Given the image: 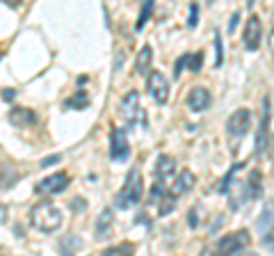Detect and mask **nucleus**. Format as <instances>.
<instances>
[{"mask_svg": "<svg viewBox=\"0 0 274 256\" xmlns=\"http://www.w3.org/2000/svg\"><path fill=\"white\" fill-rule=\"evenodd\" d=\"M261 172L258 169H251L249 176L242 181H231V185L227 188L228 199H231V208H240L242 204L256 202L261 197Z\"/></svg>", "mask_w": 274, "mask_h": 256, "instance_id": "f257e3e1", "label": "nucleus"}, {"mask_svg": "<svg viewBox=\"0 0 274 256\" xmlns=\"http://www.w3.org/2000/svg\"><path fill=\"white\" fill-rule=\"evenodd\" d=\"M30 224L42 233H53L62 226V210L53 202H37L30 210Z\"/></svg>", "mask_w": 274, "mask_h": 256, "instance_id": "f03ea898", "label": "nucleus"}, {"mask_svg": "<svg viewBox=\"0 0 274 256\" xmlns=\"http://www.w3.org/2000/svg\"><path fill=\"white\" fill-rule=\"evenodd\" d=\"M142 192H144V183H142V172L133 167L131 172L126 174V181H124V188L119 190V195L114 197V206L119 210H126L135 206L139 199H142Z\"/></svg>", "mask_w": 274, "mask_h": 256, "instance_id": "7ed1b4c3", "label": "nucleus"}, {"mask_svg": "<svg viewBox=\"0 0 274 256\" xmlns=\"http://www.w3.org/2000/svg\"><path fill=\"white\" fill-rule=\"evenodd\" d=\"M117 114H119V119L124 121L126 126H135L137 119L142 117V105H139V92H135V90L128 92V94L121 99Z\"/></svg>", "mask_w": 274, "mask_h": 256, "instance_id": "20e7f679", "label": "nucleus"}, {"mask_svg": "<svg viewBox=\"0 0 274 256\" xmlns=\"http://www.w3.org/2000/svg\"><path fill=\"white\" fill-rule=\"evenodd\" d=\"M146 90H149V96L158 103V105H165V103H167L169 83L160 71H153V69L149 71V76H146Z\"/></svg>", "mask_w": 274, "mask_h": 256, "instance_id": "39448f33", "label": "nucleus"}, {"mask_svg": "<svg viewBox=\"0 0 274 256\" xmlns=\"http://www.w3.org/2000/svg\"><path fill=\"white\" fill-rule=\"evenodd\" d=\"M251 243V236L247 229H242V231H235V233H228V236H224V238L217 243V252L220 254H238V252L247 250Z\"/></svg>", "mask_w": 274, "mask_h": 256, "instance_id": "423d86ee", "label": "nucleus"}, {"mask_svg": "<svg viewBox=\"0 0 274 256\" xmlns=\"http://www.w3.org/2000/svg\"><path fill=\"white\" fill-rule=\"evenodd\" d=\"M110 158L114 162H126L131 158V144H128L126 131L121 128H112L110 133Z\"/></svg>", "mask_w": 274, "mask_h": 256, "instance_id": "0eeeda50", "label": "nucleus"}, {"mask_svg": "<svg viewBox=\"0 0 274 256\" xmlns=\"http://www.w3.org/2000/svg\"><path fill=\"white\" fill-rule=\"evenodd\" d=\"M251 128V112L247 107H238L227 121V133L231 137H244Z\"/></svg>", "mask_w": 274, "mask_h": 256, "instance_id": "6e6552de", "label": "nucleus"}, {"mask_svg": "<svg viewBox=\"0 0 274 256\" xmlns=\"http://www.w3.org/2000/svg\"><path fill=\"white\" fill-rule=\"evenodd\" d=\"M261 39H263V23H261V18H258L256 14H251V16L247 18L244 35H242L244 48H247L249 53H254V51H258V46H261Z\"/></svg>", "mask_w": 274, "mask_h": 256, "instance_id": "1a4fd4ad", "label": "nucleus"}, {"mask_svg": "<svg viewBox=\"0 0 274 256\" xmlns=\"http://www.w3.org/2000/svg\"><path fill=\"white\" fill-rule=\"evenodd\" d=\"M66 188H69V174H64V172L50 174V176H46V179H42L37 183V190L46 192V195H60Z\"/></svg>", "mask_w": 274, "mask_h": 256, "instance_id": "9d476101", "label": "nucleus"}, {"mask_svg": "<svg viewBox=\"0 0 274 256\" xmlns=\"http://www.w3.org/2000/svg\"><path fill=\"white\" fill-rule=\"evenodd\" d=\"M153 174H155V181H158V183L169 185V183H172V179H174V174H176V160H174L172 155L162 154L160 158L155 160Z\"/></svg>", "mask_w": 274, "mask_h": 256, "instance_id": "9b49d317", "label": "nucleus"}, {"mask_svg": "<svg viewBox=\"0 0 274 256\" xmlns=\"http://www.w3.org/2000/svg\"><path fill=\"white\" fill-rule=\"evenodd\" d=\"M210 92L206 87H192L190 94H187V105H190L192 112H203L210 107Z\"/></svg>", "mask_w": 274, "mask_h": 256, "instance_id": "f8f14e48", "label": "nucleus"}, {"mask_svg": "<svg viewBox=\"0 0 274 256\" xmlns=\"http://www.w3.org/2000/svg\"><path fill=\"white\" fill-rule=\"evenodd\" d=\"M268 128H270V99H263V119H261V128L256 135V154H263V149L268 147Z\"/></svg>", "mask_w": 274, "mask_h": 256, "instance_id": "ddd939ff", "label": "nucleus"}, {"mask_svg": "<svg viewBox=\"0 0 274 256\" xmlns=\"http://www.w3.org/2000/svg\"><path fill=\"white\" fill-rule=\"evenodd\" d=\"M9 124L16 126V128H23V126H32L37 121V114L32 112L30 107H12V112H9Z\"/></svg>", "mask_w": 274, "mask_h": 256, "instance_id": "4468645a", "label": "nucleus"}, {"mask_svg": "<svg viewBox=\"0 0 274 256\" xmlns=\"http://www.w3.org/2000/svg\"><path fill=\"white\" fill-rule=\"evenodd\" d=\"M18 179H21V174H18L16 167L9 165V162H2V160H0V192H2V190H9L12 185H16Z\"/></svg>", "mask_w": 274, "mask_h": 256, "instance_id": "2eb2a0df", "label": "nucleus"}, {"mask_svg": "<svg viewBox=\"0 0 274 256\" xmlns=\"http://www.w3.org/2000/svg\"><path fill=\"white\" fill-rule=\"evenodd\" d=\"M151 62H153V51H151V46L146 44V46L139 48V53H137V57H135V73L137 76H149Z\"/></svg>", "mask_w": 274, "mask_h": 256, "instance_id": "dca6fc26", "label": "nucleus"}, {"mask_svg": "<svg viewBox=\"0 0 274 256\" xmlns=\"http://www.w3.org/2000/svg\"><path fill=\"white\" fill-rule=\"evenodd\" d=\"M112 222H114L112 210H110V208H105L101 215H98V220H96V224H94L96 240H105L107 236H110V229H112Z\"/></svg>", "mask_w": 274, "mask_h": 256, "instance_id": "f3484780", "label": "nucleus"}, {"mask_svg": "<svg viewBox=\"0 0 274 256\" xmlns=\"http://www.w3.org/2000/svg\"><path fill=\"white\" fill-rule=\"evenodd\" d=\"M197 183V176L190 172V169H183V172L176 176L174 181V195H183V192H190Z\"/></svg>", "mask_w": 274, "mask_h": 256, "instance_id": "a211bd4d", "label": "nucleus"}, {"mask_svg": "<svg viewBox=\"0 0 274 256\" xmlns=\"http://www.w3.org/2000/svg\"><path fill=\"white\" fill-rule=\"evenodd\" d=\"M90 105V96L85 94V92H78L76 96H71V99H66L64 101V107H69V110H83V107Z\"/></svg>", "mask_w": 274, "mask_h": 256, "instance_id": "6ab92c4d", "label": "nucleus"}, {"mask_svg": "<svg viewBox=\"0 0 274 256\" xmlns=\"http://www.w3.org/2000/svg\"><path fill=\"white\" fill-rule=\"evenodd\" d=\"M176 208V197H174V192H165V195L160 197V202H158V213L160 215H167L169 210Z\"/></svg>", "mask_w": 274, "mask_h": 256, "instance_id": "aec40b11", "label": "nucleus"}, {"mask_svg": "<svg viewBox=\"0 0 274 256\" xmlns=\"http://www.w3.org/2000/svg\"><path fill=\"white\" fill-rule=\"evenodd\" d=\"M151 12H153V0H144L142 12H139V18H137V23H135V30H142L144 25H146V21L151 18Z\"/></svg>", "mask_w": 274, "mask_h": 256, "instance_id": "412c9836", "label": "nucleus"}, {"mask_svg": "<svg viewBox=\"0 0 274 256\" xmlns=\"http://www.w3.org/2000/svg\"><path fill=\"white\" fill-rule=\"evenodd\" d=\"M185 64H187L190 73H199V71H201V66H203V53L199 51V53L187 55V60H185Z\"/></svg>", "mask_w": 274, "mask_h": 256, "instance_id": "4be33fe9", "label": "nucleus"}, {"mask_svg": "<svg viewBox=\"0 0 274 256\" xmlns=\"http://www.w3.org/2000/svg\"><path fill=\"white\" fill-rule=\"evenodd\" d=\"M274 224V202H270L261 213V220H258V226L265 229V226H272Z\"/></svg>", "mask_w": 274, "mask_h": 256, "instance_id": "5701e85b", "label": "nucleus"}, {"mask_svg": "<svg viewBox=\"0 0 274 256\" xmlns=\"http://www.w3.org/2000/svg\"><path fill=\"white\" fill-rule=\"evenodd\" d=\"M133 252H135V247H133L131 243H121V245H114V247H107L103 254L114 256V254H133Z\"/></svg>", "mask_w": 274, "mask_h": 256, "instance_id": "b1692460", "label": "nucleus"}, {"mask_svg": "<svg viewBox=\"0 0 274 256\" xmlns=\"http://www.w3.org/2000/svg\"><path fill=\"white\" fill-rule=\"evenodd\" d=\"M78 247H83V243H80L76 236H69L66 240H62V243H60V250L64 252V254H71V252L78 250Z\"/></svg>", "mask_w": 274, "mask_h": 256, "instance_id": "393cba45", "label": "nucleus"}, {"mask_svg": "<svg viewBox=\"0 0 274 256\" xmlns=\"http://www.w3.org/2000/svg\"><path fill=\"white\" fill-rule=\"evenodd\" d=\"M224 62V46H222V35L220 32H215V64L222 66Z\"/></svg>", "mask_w": 274, "mask_h": 256, "instance_id": "a878e982", "label": "nucleus"}, {"mask_svg": "<svg viewBox=\"0 0 274 256\" xmlns=\"http://www.w3.org/2000/svg\"><path fill=\"white\" fill-rule=\"evenodd\" d=\"M261 245L265 247L268 252H274V224L268 226V231H265V236L261 238Z\"/></svg>", "mask_w": 274, "mask_h": 256, "instance_id": "bb28decb", "label": "nucleus"}, {"mask_svg": "<svg viewBox=\"0 0 274 256\" xmlns=\"http://www.w3.org/2000/svg\"><path fill=\"white\" fill-rule=\"evenodd\" d=\"M197 23H199V5L197 2H192L190 5V18H187V28H197Z\"/></svg>", "mask_w": 274, "mask_h": 256, "instance_id": "cd10ccee", "label": "nucleus"}, {"mask_svg": "<svg viewBox=\"0 0 274 256\" xmlns=\"http://www.w3.org/2000/svg\"><path fill=\"white\" fill-rule=\"evenodd\" d=\"M240 167H242V165H240V162H238V165H233V169L227 174V176H224V181H222V183H220V192H227V188H228V185H231V181H233V174L238 172Z\"/></svg>", "mask_w": 274, "mask_h": 256, "instance_id": "c85d7f7f", "label": "nucleus"}, {"mask_svg": "<svg viewBox=\"0 0 274 256\" xmlns=\"http://www.w3.org/2000/svg\"><path fill=\"white\" fill-rule=\"evenodd\" d=\"M62 160V155L60 154H55V155H48V158H44L42 162H39V167H44V169H46V167H53V165H57V162Z\"/></svg>", "mask_w": 274, "mask_h": 256, "instance_id": "c756f323", "label": "nucleus"}, {"mask_svg": "<svg viewBox=\"0 0 274 256\" xmlns=\"http://www.w3.org/2000/svg\"><path fill=\"white\" fill-rule=\"evenodd\" d=\"M238 21H240V12H235L231 16V21H228V35H233V32H235V28H238Z\"/></svg>", "mask_w": 274, "mask_h": 256, "instance_id": "7c9ffc66", "label": "nucleus"}, {"mask_svg": "<svg viewBox=\"0 0 274 256\" xmlns=\"http://www.w3.org/2000/svg\"><path fill=\"white\" fill-rule=\"evenodd\" d=\"M185 60H187V55H181V57H179L176 66H174V78H179V76H181V69L185 66Z\"/></svg>", "mask_w": 274, "mask_h": 256, "instance_id": "2f4dec72", "label": "nucleus"}, {"mask_svg": "<svg viewBox=\"0 0 274 256\" xmlns=\"http://www.w3.org/2000/svg\"><path fill=\"white\" fill-rule=\"evenodd\" d=\"M268 151H270V158H272V169H274V135L268 140Z\"/></svg>", "mask_w": 274, "mask_h": 256, "instance_id": "473e14b6", "label": "nucleus"}, {"mask_svg": "<svg viewBox=\"0 0 274 256\" xmlns=\"http://www.w3.org/2000/svg\"><path fill=\"white\" fill-rule=\"evenodd\" d=\"M187 224H190V226H197L199 224L197 213H194V210H190V215H187Z\"/></svg>", "mask_w": 274, "mask_h": 256, "instance_id": "72a5a7b5", "label": "nucleus"}, {"mask_svg": "<svg viewBox=\"0 0 274 256\" xmlns=\"http://www.w3.org/2000/svg\"><path fill=\"white\" fill-rule=\"evenodd\" d=\"M268 46H270V51H272V55H274V25H272V30H270V37H268Z\"/></svg>", "mask_w": 274, "mask_h": 256, "instance_id": "f704fd0d", "label": "nucleus"}, {"mask_svg": "<svg viewBox=\"0 0 274 256\" xmlns=\"http://www.w3.org/2000/svg\"><path fill=\"white\" fill-rule=\"evenodd\" d=\"M2 2H5V5H9V7H14V9L23 5V0H2Z\"/></svg>", "mask_w": 274, "mask_h": 256, "instance_id": "c9c22d12", "label": "nucleus"}, {"mask_svg": "<svg viewBox=\"0 0 274 256\" xmlns=\"http://www.w3.org/2000/svg\"><path fill=\"white\" fill-rule=\"evenodd\" d=\"M5 217H7V208L5 206H0V222H5Z\"/></svg>", "mask_w": 274, "mask_h": 256, "instance_id": "e433bc0d", "label": "nucleus"}, {"mask_svg": "<svg viewBox=\"0 0 274 256\" xmlns=\"http://www.w3.org/2000/svg\"><path fill=\"white\" fill-rule=\"evenodd\" d=\"M14 96H16V94H14V90H7V92H5V99H7V101H12Z\"/></svg>", "mask_w": 274, "mask_h": 256, "instance_id": "4c0bfd02", "label": "nucleus"}, {"mask_svg": "<svg viewBox=\"0 0 274 256\" xmlns=\"http://www.w3.org/2000/svg\"><path fill=\"white\" fill-rule=\"evenodd\" d=\"M256 5V0H247V7H254Z\"/></svg>", "mask_w": 274, "mask_h": 256, "instance_id": "58836bf2", "label": "nucleus"}]
</instances>
